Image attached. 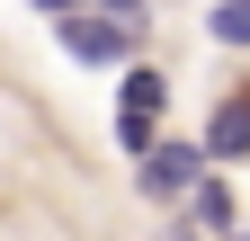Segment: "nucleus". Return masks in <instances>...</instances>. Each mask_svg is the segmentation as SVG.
I'll return each instance as SVG.
<instances>
[{
  "label": "nucleus",
  "instance_id": "nucleus-3",
  "mask_svg": "<svg viewBox=\"0 0 250 241\" xmlns=\"http://www.w3.org/2000/svg\"><path fill=\"white\" fill-rule=\"evenodd\" d=\"M214 152H250V99H224V116H214Z\"/></svg>",
  "mask_w": 250,
  "mask_h": 241
},
{
  "label": "nucleus",
  "instance_id": "nucleus-5",
  "mask_svg": "<svg viewBox=\"0 0 250 241\" xmlns=\"http://www.w3.org/2000/svg\"><path fill=\"white\" fill-rule=\"evenodd\" d=\"M36 9H54V18H62V9H89V0H36Z\"/></svg>",
  "mask_w": 250,
  "mask_h": 241
},
{
  "label": "nucleus",
  "instance_id": "nucleus-1",
  "mask_svg": "<svg viewBox=\"0 0 250 241\" xmlns=\"http://www.w3.org/2000/svg\"><path fill=\"white\" fill-rule=\"evenodd\" d=\"M62 45H72L81 63H125V54H134V27H125V9H116V18L62 9Z\"/></svg>",
  "mask_w": 250,
  "mask_h": 241
},
{
  "label": "nucleus",
  "instance_id": "nucleus-2",
  "mask_svg": "<svg viewBox=\"0 0 250 241\" xmlns=\"http://www.w3.org/2000/svg\"><path fill=\"white\" fill-rule=\"evenodd\" d=\"M134 161H143V188H152V197H197V152L152 143V152H134Z\"/></svg>",
  "mask_w": 250,
  "mask_h": 241
},
{
  "label": "nucleus",
  "instance_id": "nucleus-4",
  "mask_svg": "<svg viewBox=\"0 0 250 241\" xmlns=\"http://www.w3.org/2000/svg\"><path fill=\"white\" fill-rule=\"evenodd\" d=\"M214 36H224V45H250V0H214Z\"/></svg>",
  "mask_w": 250,
  "mask_h": 241
},
{
  "label": "nucleus",
  "instance_id": "nucleus-6",
  "mask_svg": "<svg viewBox=\"0 0 250 241\" xmlns=\"http://www.w3.org/2000/svg\"><path fill=\"white\" fill-rule=\"evenodd\" d=\"M107 9H125V18H134V9H143V0H107Z\"/></svg>",
  "mask_w": 250,
  "mask_h": 241
}]
</instances>
